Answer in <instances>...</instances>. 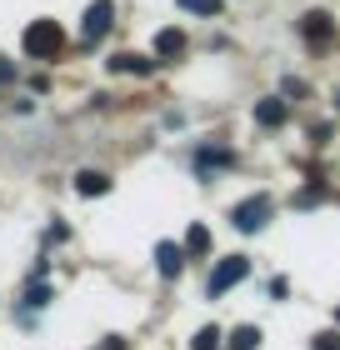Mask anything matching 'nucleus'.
Here are the masks:
<instances>
[{"instance_id":"f257e3e1","label":"nucleus","mask_w":340,"mask_h":350,"mask_svg":"<svg viewBox=\"0 0 340 350\" xmlns=\"http://www.w3.org/2000/svg\"><path fill=\"white\" fill-rule=\"evenodd\" d=\"M21 45H25V55H36V60H55L60 45H66V30H60L55 21H30Z\"/></svg>"},{"instance_id":"f03ea898","label":"nucleus","mask_w":340,"mask_h":350,"mask_svg":"<svg viewBox=\"0 0 340 350\" xmlns=\"http://www.w3.org/2000/svg\"><path fill=\"white\" fill-rule=\"evenodd\" d=\"M265 220H270V196H250V200H240L235 211H231V226L246 230V235H255Z\"/></svg>"},{"instance_id":"7ed1b4c3","label":"nucleus","mask_w":340,"mask_h":350,"mask_svg":"<svg viewBox=\"0 0 340 350\" xmlns=\"http://www.w3.org/2000/svg\"><path fill=\"white\" fill-rule=\"evenodd\" d=\"M250 275V260L246 256H231V260H220L215 270H210V295H225L231 285H240Z\"/></svg>"},{"instance_id":"20e7f679","label":"nucleus","mask_w":340,"mask_h":350,"mask_svg":"<svg viewBox=\"0 0 340 350\" xmlns=\"http://www.w3.org/2000/svg\"><path fill=\"white\" fill-rule=\"evenodd\" d=\"M110 25H116V0H90L86 21H80V36H86V40H101Z\"/></svg>"},{"instance_id":"39448f33","label":"nucleus","mask_w":340,"mask_h":350,"mask_svg":"<svg viewBox=\"0 0 340 350\" xmlns=\"http://www.w3.org/2000/svg\"><path fill=\"white\" fill-rule=\"evenodd\" d=\"M300 36H305V45H330V15L326 10H305L300 15Z\"/></svg>"},{"instance_id":"423d86ee","label":"nucleus","mask_w":340,"mask_h":350,"mask_svg":"<svg viewBox=\"0 0 340 350\" xmlns=\"http://www.w3.org/2000/svg\"><path fill=\"white\" fill-rule=\"evenodd\" d=\"M255 125H265V131H280V125H285V100H280V95L255 100Z\"/></svg>"},{"instance_id":"0eeeda50","label":"nucleus","mask_w":340,"mask_h":350,"mask_svg":"<svg viewBox=\"0 0 340 350\" xmlns=\"http://www.w3.org/2000/svg\"><path fill=\"white\" fill-rule=\"evenodd\" d=\"M185 256H190V250L170 245V241H160V245H155V265H160V275L175 280V275H181V265H185Z\"/></svg>"},{"instance_id":"6e6552de","label":"nucleus","mask_w":340,"mask_h":350,"mask_svg":"<svg viewBox=\"0 0 340 350\" xmlns=\"http://www.w3.org/2000/svg\"><path fill=\"white\" fill-rule=\"evenodd\" d=\"M155 55L160 60H175V55H185V30H160V36H155Z\"/></svg>"},{"instance_id":"1a4fd4ad","label":"nucleus","mask_w":340,"mask_h":350,"mask_svg":"<svg viewBox=\"0 0 340 350\" xmlns=\"http://www.w3.org/2000/svg\"><path fill=\"white\" fill-rule=\"evenodd\" d=\"M105 66H110V70H125V75H151V70H155V60H145V55H131V51H120V55H110Z\"/></svg>"},{"instance_id":"9d476101","label":"nucleus","mask_w":340,"mask_h":350,"mask_svg":"<svg viewBox=\"0 0 340 350\" xmlns=\"http://www.w3.org/2000/svg\"><path fill=\"white\" fill-rule=\"evenodd\" d=\"M231 161H235L231 146H200L196 150V170H215V165H231Z\"/></svg>"},{"instance_id":"9b49d317","label":"nucleus","mask_w":340,"mask_h":350,"mask_svg":"<svg viewBox=\"0 0 340 350\" xmlns=\"http://www.w3.org/2000/svg\"><path fill=\"white\" fill-rule=\"evenodd\" d=\"M75 190H80V196H105V190H110V175H105V170H80V175H75Z\"/></svg>"},{"instance_id":"f8f14e48","label":"nucleus","mask_w":340,"mask_h":350,"mask_svg":"<svg viewBox=\"0 0 340 350\" xmlns=\"http://www.w3.org/2000/svg\"><path fill=\"white\" fill-rule=\"evenodd\" d=\"M185 250H190V256H205V250H210V230L205 226H190L185 230Z\"/></svg>"},{"instance_id":"ddd939ff","label":"nucleus","mask_w":340,"mask_h":350,"mask_svg":"<svg viewBox=\"0 0 340 350\" xmlns=\"http://www.w3.org/2000/svg\"><path fill=\"white\" fill-rule=\"evenodd\" d=\"M255 345H261V330H255V325H240L231 336V350H255Z\"/></svg>"},{"instance_id":"4468645a","label":"nucleus","mask_w":340,"mask_h":350,"mask_svg":"<svg viewBox=\"0 0 340 350\" xmlns=\"http://www.w3.org/2000/svg\"><path fill=\"white\" fill-rule=\"evenodd\" d=\"M25 306H30V310H40V306H51V285H40V280H30V291H25Z\"/></svg>"},{"instance_id":"2eb2a0df","label":"nucleus","mask_w":340,"mask_h":350,"mask_svg":"<svg viewBox=\"0 0 340 350\" xmlns=\"http://www.w3.org/2000/svg\"><path fill=\"white\" fill-rule=\"evenodd\" d=\"M215 345H220V330H215V325L196 330V340H190V350H215Z\"/></svg>"},{"instance_id":"dca6fc26","label":"nucleus","mask_w":340,"mask_h":350,"mask_svg":"<svg viewBox=\"0 0 340 350\" xmlns=\"http://www.w3.org/2000/svg\"><path fill=\"white\" fill-rule=\"evenodd\" d=\"M181 10H190V15H220V0H181Z\"/></svg>"},{"instance_id":"f3484780","label":"nucleus","mask_w":340,"mask_h":350,"mask_svg":"<svg viewBox=\"0 0 340 350\" xmlns=\"http://www.w3.org/2000/svg\"><path fill=\"white\" fill-rule=\"evenodd\" d=\"M320 200H326V185H305L296 196V205H320Z\"/></svg>"},{"instance_id":"a211bd4d","label":"nucleus","mask_w":340,"mask_h":350,"mask_svg":"<svg viewBox=\"0 0 340 350\" xmlns=\"http://www.w3.org/2000/svg\"><path fill=\"white\" fill-rule=\"evenodd\" d=\"M311 350H340V336L335 330H320V336L311 340Z\"/></svg>"},{"instance_id":"6ab92c4d","label":"nucleus","mask_w":340,"mask_h":350,"mask_svg":"<svg viewBox=\"0 0 340 350\" xmlns=\"http://www.w3.org/2000/svg\"><path fill=\"white\" fill-rule=\"evenodd\" d=\"M5 81H15V66H10V60H0V85H5Z\"/></svg>"},{"instance_id":"aec40b11","label":"nucleus","mask_w":340,"mask_h":350,"mask_svg":"<svg viewBox=\"0 0 340 350\" xmlns=\"http://www.w3.org/2000/svg\"><path fill=\"white\" fill-rule=\"evenodd\" d=\"M335 110H340V90H335Z\"/></svg>"},{"instance_id":"412c9836","label":"nucleus","mask_w":340,"mask_h":350,"mask_svg":"<svg viewBox=\"0 0 340 350\" xmlns=\"http://www.w3.org/2000/svg\"><path fill=\"white\" fill-rule=\"evenodd\" d=\"M335 315H340V310H335Z\"/></svg>"}]
</instances>
